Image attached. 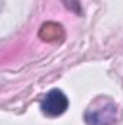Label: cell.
Returning a JSON list of instances; mask_svg holds the SVG:
<instances>
[{"label": "cell", "instance_id": "cell-1", "mask_svg": "<svg viewBox=\"0 0 123 125\" xmlns=\"http://www.w3.org/2000/svg\"><path fill=\"white\" fill-rule=\"evenodd\" d=\"M87 125H113L117 121V106L107 99H97L86 111Z\"/></svg>", "mask_w": 123, "mask_h": 125}, {"label": "cell", "instance_id": "cell-2", "mask_svg": "<svg viewBox=\"0 0 123 125\" xmlns=\"http://www.w3.org/2000/svg\"><path fill=\"white\" fill-rule=\"evenodd\" d=\"M70 102L67 94L60 89H52L44 96L41 102V111L44 115L49 118H57L61 116L62 114L68 109Z\"/></svg>", "mask_w": 123, "mask_h": 125}, {"label": "cell", "instance_id": "cell-3", "mask_svg": "<svg viewBox=\"0 0 123 125\" xmlns=\"http://www.w3.org/2000/svg\"><path fill=\"white\" fill-rule=\"evenodd\" d=\"M41 32H46V33H39V36L44 39V41H52V39H58L60 36H62V29H61V25L58 23H45L42 26Z\"/></svg>", "mask_w": 123, "mask_h": 125}]
</instances>
